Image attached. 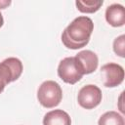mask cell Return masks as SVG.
<instances>
[{
  "label": "cell",
  "mask_w": 125,
  "mask_h": 125,
  "mask_svg": "<svg viewBox=\"0 0 125 125\" xmlns=\"http://www.w3.org/2000/svg\"><path fill=\"white\" fill-rule=\"evenodd\" d=\"M93 30L94 23L90 18L86 16L77 17L62 31V44L68 49H81L89 43Z\"/></svg>",
  "instance_id": "obj_1"
},
{
  "label": "cell",
  "mask_w": 125,
  "mask_h": 125,
  "mask_svg": "<svg viewBox=\"0 0 125 125\" xmlns=\"http://www.w3.org/2000/svg\"><path fill=\"white\" fill-rule=\"evenodd\" d=\"M37 99L40 104L47 108H52L57 106L62 99V91L61 86L53 81H44L38 88Z\"/></svg>",
  "instance_id": "obj_2"
},
{
  "label": "cell",
  "mask_w": 125,
  "mask_h": 125,
  "mask_svg": "<svg viewBox=\"0 0 125 125\" xmlns=\"http://www.w3.org/2000/svg\"><path fill=\"white\" fill-rule=\"evenodd\" d=\"M58 75L63 82L75 84L82 78L83 73L78 66L75 58L67 57L60 62L58 66Z\"/></svg>",
  "instance_id": "obj_3"
},
{
  "label": "cell",
  "mask_w": 125,
  "mask_h": 125,
  "mask_svg": "<svg viewBox=\"0 0 125 125\" xmlns=\"http://www.w3.org/2000/svg\"><path fill=\"white\" fill-rule=\"evenodd\" d=\"M102 91L96 85H86L83 86L77 96V102L80 106L86 109H92L100 104L102 102Z\"/></svg>",
  "instance_id": "obj_4"
},
{
  "label": "cell",
  "mask_w": 125,
  "mask_h": 125,
  "mask_svg": "<svg viewBox=\"0 0 125 125\" xmlns=\"http://www.w3.org/2000/svg\"><path fill=\"white\" fill-rule=\"evenodd\" d=\"M101 72L104 78V85L108 88H113L120 85L124 80V69L120 64L109 62L101 67Z\"/></svg>",
  "instance_id": "obj_5"
},
{
  "label": "cell",
  "mask_w": 125,
  "mask_h": 125,
  "mask_svg": "<svg viewBox=\"0 0 125 125\" xmlns=\"http://www.w3.org/2000/svg\"><path fill=\"white\" fill-rule=\"evenodd\" d=\"M0 70L7 80L11 83L20 78L22 72V62L18 58H8L0 62Z\"/></svg>",
  "instance_id": "obj_6"
},
{
  "label": "cell",
  "mask_w": 125,
  "mask_h": 125,
  "mask_svg": "<svg viewBox=\"0 0 125 125\" xmlns=\"http://www.w3.org/2000/svg\"><path fill=\"white\" fill-rule=\"evenodd\" d=\"M74 58L77 62L78 66L80 67L83 75L90 74V73L94 72L98 67V63H99L98 56L90 50L81 51L78 54H76V56Z\"/></svg>",
  "instance_id": "obj_7"
},
{
  "label": "cell",
  "mask_w": 125,
  "mask_h": 125,
  "mask_svg": "<svg viewBox=\"0 0 125 125\" xmlns=\"http://www.w3.org/2000/svg\"><path fill=\"white\" fill-rule=\"evenodd\" d=\"M106 21L114 27H119L125 23V9L120 4H112L105 10Z\"/></svg>",
  "instance_id": "obj_8"
},
{
  "label": "cell",
  "mask_w": 125,
  "mask_h": 125,
  "mask_svg": "<svg viewBox=\"0 0 125 125\" xmlns=\"http://www.w3.org/2000/svg\"><path fill=\"white\" fill-rule=\"evenodd\" d=\"M43 125H71V119L62 109H54L45 114Z\"/></svg>",
  "instance_id": "obj_9"
},
{
  "label": "cell",
  "mask_w": 125,
  "mask_h": 125,
  "mask_svg": "<svg viewBox=\"0 0 125 125\" xmlns=\"http://www.w3.org/2000/svg\"><path fill=\"white\" fill-rule=\"evenodd\" d=\"M98 125H124V118L116 111H107L100 117Z\"/></svg>",
  "instance_id": "obj_10"
},
{
  "label": "cell",
  "mask_w": 125,
  "mask_h": 125,
  "mask_svg": "<svg viewBox=\"0 0 125 125\" xmlns=\"http://www.w3.org/2000/svg\"><path fill=\"white\" fill-rule=\"evenodd\" d=\"M103 0L102 1H94V0H87V1H76L75 5L81 13H87V14H92L97 12L101 6L103 5Z\"/></svg>",
  "instance_id": "obj_11"
},
{
  "label": "cell",
  "mask_w": 125,
  "mask_h": 125,
  "mask_svg": "<svg viewBox=\"0 0 125 125\" xmlns=\"http://www.w3.org/2000/svg\"><path fill=\"white\" fill-rule=\"evenodd\" d=\"M113 51L117 56H119L121 58L125 57V35L122 34L114 39Z\"/></svg>",
  "instance_id": "obj_12"
},
{
  "label": "cell",
  "mask_w": 125,
  "mask_h": 125,
  "mask_svg": "<svg viewBox=\"0 0 125 125\" xmlns=\"http://www.w3.org/2000/svg\"><path fill=\"white\" fill-rule=\"evenodd\" d=\"M7 84H8V83H7V81H6L5 77H4V75L2 74V72H1V70H0V94L4 91V88H5V86H6Z\"/></svg>",
  "instance_id": "obj_13"
},
{
  "label": "cell",
  "mask_w": 125,
  "mask_h": 125,
  "mask_svg": "<svg viewBox=\"0 0 125 125\" xmlns=\"http://www.w3.org/2000/svg\"><path fill=\"white\" fill-rule=\"evenodd\" d=\"M11 4V1H0V9H5Z\"/></svg>",
  "instance_id": "obj_14"
},
{
  "label": "cell",
  "mask_w": 125,
  "mask_h": 125,
  "mask_svg": "<svg viewBox=\"0 0 125 125\" xmlns=\"http://www.w3.org/2000/svg\"><path fill=\"white\" fill-rule=\"evenodd\" d=\"M3 23H4V20H3V16H2V14H1V12H0V27L3 25Z\"/></svg>",
  "instance_id": "obj_15"
}]
</instances>
